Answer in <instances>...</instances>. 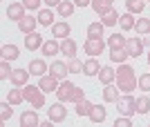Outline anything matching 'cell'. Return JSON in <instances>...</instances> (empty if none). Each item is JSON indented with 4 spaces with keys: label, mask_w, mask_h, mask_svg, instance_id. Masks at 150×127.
<instances>
[{
    "label": "cell",
    "mask_w": 150,
    "mask_h": 127,
    "mask_svg": "<svg viewBox=\"0 0 150 127\" xmlns=\"http://www.w3.org/2000/svg\"><path fill=\"white\" fill-rule=\"evenodd\" d=\"M117 109H119L121 116H132L134 112H137V98L130 96V94L119 96V100H117Z\"/></svg>",
    "instance_id": "3"
},
{
    "label": "cell",
    "mask_w": 150,
    "mask_h": 127,
    "mask_svg": "<svg viewBox=\"0 0 150 127\" xmlns=\"http://www.w3.org/2000/svg\"><path fill=\"white\" fill-rule=\"evenodd\" d=\"M148 65H150V51H148Z\"/></svg>",
    "instance_id": "48"
},
{
    "label": "cell",
    "mask_w": 150,
    "mask_h": 127,
    "mask_svg": "<svg viewBox=\"0 0 150 127\" xmlns=\"http://www.w3.org/2000/svg\"><path fill=\"white\" fill-rule=\"evenodd\" d=\"M90 109H92V103L83 98V100L76 103V109H74V112H76V116H90Z\"/></svg>",
    "instance_id": "32"
},
{
    "label": "cell",
    "mask_w": 150,
    "mask_h": 127,
    "mask_svg": "<svg viewBox=\"0 0 150 127\" xmlns=\"http://www.w3.org/2000/svg\"><path fill=\"white\" fill-rule=\"evenodd\" d=\"M0 54H2V60H16L20 49L16 45H2V51H0Z\"/></svg>",
    "instance_id": "23"
},
{
    "label": "cell",
    "mask_w": 150,
    "mask_h": 127,
    "mask_svg": "<svg viewBox=\"0 0 150 127\" xmlns=\"http://www.w3.org/2000/svg\"><path fill=\"white\" fill-rule=\"evenodd\" d=\"M43 2H45L47 7H58V5L63 2V0H43Z\"/></svg>",
    "instance_id": "45"
},
{
    "label": "cell",
    "mask_w": 150,
    "mask_h": 127,
    "mask_svg": "<svg viewBox=\"0 0 150 127\" xmlns=\"http://www.w3.org/2000/svg\"><path fill=\"white\" fill-rule=\"evenodd\" d=\"M101 2H108V5H114V0H101Z\"/></svg>",
    "instance_id": "47"
},
{
    "label": "cell",
    "mask_w": 150,
    "mask_h": 127,
    "mask_svg": "<svg viewBox=\"0 0 150 127\" xmlns=\"http://www.w3.org/2000/svg\"><path fill=\"white\" fill-rule=\"evenodd\" d=\"M38 87L43 89L45 94H50V91H56V89H58V78H54L52 74L38 76Z\"/></svg>",
    "instance_id": "7"
},
{
    "label": "cell",
    "mask_w": 150,
    "mask_h": 127,
    "mask_svg": "<svg viewBox=\"0 0 150 127\" xmlns=\"http://www.w3.org/2000/svg\"><path fill=\"white\" fill-rule=\"evenodd\" d=\"M45 71H50V67L45 65V60L34 58V60L29 63V74H31V76H45Z\"/></svg>",
    "instance_id": "15"
},
{
    "label": "cell",
    "mask_w": 150,
    "mask_h": 127,
    "mask_svg": "<svg viewBox=\"0 0 150 127\" xmlns=\"http://www.w3.org/2000/svg\"><path fill=\"white\" fill-rule=\"evenodd\" d=\"M52 36L54 38H69V25L67 22H54L52 25Z\"/></svg>",
    "instance_id": "17"
},
{
    "label": "cell",
    "mask_w": 150,
    "mask_h": 127,
    "mask_svg": "<svg viewBox=\"0 0 150 127\" xmlns=\"http://www.w3.org/2000/svg\"><path fill=\"white\" fill-rule=\"evenodd\" d=\"M119 25H121V29L123 31H128V29H134V18H132V13L128 11V13H123V16H119Z\"/></svg>",
    "instance_id": "29"
},
{
    "label": "cell",
    "mask_w": 150,
    "mask_h": 127,
    "mask_svg": "<svg viewBox=\"0 0 150 127\" xmlns=\"http://www.w3.org/2000/svg\"><path fill=\"white\" fill-rule=\"evenodd\" d=\"M43 56H56L58 51H61V43H58L56 38H52V40H47V43H43Z\"/></svg>",
    "instance_id": "18"
},
{
    "label": "cell",
    "mask_w": 150,
    "mask_h": 127,
    "mask_svg": "<svg viewBox=\"0 0 150 127\" xmlns=\"http://www.w3.org/2000/svg\"><path fill=\"white\" fill-rule=\"evenodd\" d=\"M144 40V47H150V38H141Z\"/></svg>",
    "instance_id": "46"
},
{
    "label": "cell",
    "mask_w": 150,
    "mask_h": 127,
    "mask_svg": "<svg viewBox=\"0 0 150 127\" xmlns=\"http://www.w3.org/2000/svg\"><path fill=\"white\" fill-rule=\"evenodd\" d=\"M148 2H150V0H148Z\"/></svg>",
    "instance_id": "49"
},
{
    "label": "cell",
    "mask_w": 150,
    "mask_h": 127,
    "mask_svg": "<svg viewBox=\"0 0 150 127\" xmlns=\"http://www.w3.org/2000/svg\"><path fill=\"white\" fill-rule=\"evenodd\" d=\"M99 71H101V65H99L96 58L90 56L88 60L83 63V74H85V76H99Z\"/></svg>",
    "instance_id": "14"
},
{
    "label": "cell",
    "mask_w": 150,
    "mask_h": 127,
    "mask_svg": "<svg viewBox=\"0 0 150 127\" xmlns=\"http://www.w3.org/2000/svg\"><path fill=\"white\" fill-rule=\"evenodd\" d=\"M134 31L137 33H150V18H139L137 25H134Z\"/></svg>",
    "instance_id": "36"
},
{
    "label": "cell",
    "mask_w": 150,
    "mask_h": 127,
    "mask_svg": "<svg viewBox=\"0 0 150 127\" xmlns=\"http://www.w3.org/2000/svg\"><path fill=\"white\" fill-rule=\"evenodd\" d=\"M40 2H43V0H23V5H25L27 9H38Z\"/></svg>",
    "instance_id": "43"
},
{
    "label": "cell",
    "mask_w": 150,
    "mask_h": 127,
    "mask_svg": "<svg viewBox=\"0 0 150 127\" xmlns=\"http://www.w3.org/2000/svg\"><path fill=\"white\" fill-rule=\"evenodd\" d=\"M125 49H128L130 58L141 56V51H144V40H141V38H128V43H125Z\"/></svg>",
    "instance_id": "10"
},
{
    "label": "cell",
    "mask_w": 150,
    "mask_h": 127,
    "mask_svg": "<svg viewBox=\"0 0 150 127\" xmlns=\"http://www.w3.org/2000/svg\"><path fill=\"white\" fill-rule=\"evenodd\" d=\"M61 51H63V56L74 58V56H76V43H74L72 38H63V43H61Z\"/></svg>",
    "instance_id": "22"
},
{
    "label": "cell",
    "mask_w": 150,
    "mask_h": 127,
    "mask_svg": "<svg viewBox=\"0 0 150 127\" xmlns=\"http://www.w3.org/2000/svg\"><path fill=\"white\" fill-rule=\"evenodd\" d=\"M137 85H139V80L134 78V69H132L130 65L121 63V67L117 69V87H119V91L130 94V91H134Z\"/></svg>",
    "instance_id": "1"
},
{
    "label": "cell",
    "mask_w": 150,
    "mask_h": 127,
    "mask_svg": "<svg viewBox=\"0 0 150 127\" xmlns=\"http://www.w3.org/2000/svg\"><path fill=\"white\" fill-rule=\"evenodd\" d=\"M83 49H85L88 56L96 58V56L103 54V49H105V40H103V38H88L85 43H83Z\"/></svg>",
    "instance_id": "4"
},
{
    "label": "cell",
    "mask_w": 150,
    "mask_h": 127,
    "mask_svg": "<svg viewBox=\"0 0 150 127\" xmlns=\"http://www.w3.org/2000/svg\"><path fill=\"white\" fill-rule=\"evenodd\" d=\"M101 22H103L105 27H114L117 22H119V13H117V9L112 7L110 11H105L103 16H101Z\"/></svg>",
    "instance_id": "24"
},
{
    "label": "cell",
    "mask_w": 150,
    "mask_h": 127,
    "mask_svg": "<svg viewBox=\"0 0 150 127\" xmlns=\"http://www.w3.org/2000/svg\"><path fill=\"white\" fill-rule=\"evenodd\" d=\"M92 9L99 13V16H103L105 11H110V9H112V5H108V2H101V0H92Z\"/></svg>",
    "instance_id": "37"
},
{
    "label": "cell",
    "mask_w": 150,
    "mask_h": 127,
    "mask_svg": "<svg viewBox=\"0 0 150 127\" xmlns=\"http://www.w3.org/2000/svg\"><path fill=\"white\" fill-rule=\"evenodd\" d=\"M88 118L92 123H103V121H105V107H103V105H92Z\"/></svg>",
    "instance_id": "19"
},
{
    "label": "cell",
    "mask_w": 150,
    "mask_h": 127,
    "mask_svg": "<svg viewBox=\"0 0 150 127\" xmlns=\"http://www.w3.org/2000/svg\"><path fill=\"white\" fill-rule=\"evenodd\" d=\"M36 125H38V114L34 109L20 114V127H36Z\"/></svg>",
    "instance_id": "16"
},
{
    "label": "cell",
    "mask_w": 150,
    "mask_h": 127,
    "mask_svg": "<svg viewBox=\"0 0 150 127\" xmlns=\"http://www.w3.org/2000/svg\"><path fill=\"white\" fill-rule=\"evenodd\" d=\"M23 94H25V100H29L34 105V109H40L45 105V91L38 85H27L23 89Z\"/></svg>",
    "instance_id": "2"
},
{
    "label": "cell",
    "mask_w": 150,
    "mask_h": 127,
    "mask_svg": "<svg viewBox=\"0 0 150 127\" xmlns=\"http://www.w3.org/2000/svg\"><path fill=\"white\" fill-rule=\"evenodd\" d=\"M7 100L11 103V105H20V103L25 100V94H23V89H18V87L9 89V94H7Z\"/></svg>",
    "instance_id": "26"
},
{
    "label": "cell",
    "mask_w": 150,
    "mask_h": 127,
    "mask_svg": "<svg viewBox=\"0 0 150 127\" xmlns=\"http://www.w3.org/2000/svg\"><path fill=\"white\" fill-rule=\"evenodd\" d=\"M76 7H88V5H92V0H72Z\"/></svg>",
    "instance_id": "44"
},
{
    "label": "cell",
    "mask_w": 150,
    "mask_h": 127,
    "mask_svg": "<svg viewBox=\"0 0 150 127\" xmlns=\"http://www.w3.org/2000/svg\"><path fill=\"white\" fill-rule=\"evenodd\" d=\"M11 67H9V60H2L0 63V80H7V78L11 76Z\"/></svg>",
    "instance_id": "39"
},
{
    "label": "cell",
    "mask_w": 150,
    "mask_h": 127,
    "mask_svg": "<svg viewBox=\"0 0 150 127\" xmlns=\"http://www.w3.org/2000/svg\"><path fill=\"white\" fill-rule=\"evenodd\" d=\"M139 89L141 91H150V74H144L139 78Z\"/></svg>",
    "instance_id": "40"
},
{
    "label": "cell",
    "mask_w": 150,
    "mask_h": 127,
    "mask_svg": "<svg viewBox=\"0 0 150 127\" xmlns=\"http://www.w3.org/2000/svg\"><path fill=\"white\" fill-rule=\"evenodd\" d=\"M25 9H27V7L23 5V2H11V5L7 7V18L18 22V20L25 18Z\"/></svg>",
    "instance_id": "8"
},
{
    "label": "cell",
    "mask_w": 150,
    "mask_h": 127,
    "mask_svg": "<svg viewBox=\"0 0 150 127\" xmlns=\"http://www.w3.org/2000/svg\"><path fill=\"white\" fill-rule=\"evenodd\" d=\"M36 25H40V22H38V18H34V16H25L23 20H18V29H20L23 33L36 31Z\"/></svg>",
    "instance_id": "12"
},
{
    "label": "cell",
    "mask_w": 150,
    "mask_h": 127,
    "mask_svg": "<svg viewBox=\"0 0 150 127\" xmlns=\"http://www.w3.org/2000/svg\"><path fill=\"white\" fill-rule=\"evenodd\" d=\"M83 98H85V91H83L81 87H74V91H72V98H69V100H72V103L76 105V103H79V100H83Z\"/></svg>",
    "instance_id": "41"
},
{
    "label": "cell",
    "mask_w": 150,
    "mask_h": 127,
    "mask_svg": "<svg viewBox=\"0 0 150 127\" xmlns=\"http://www.w3.org/2000/svg\"><path fill=\"white\" fill-rule=\"evenodd\" d=\"M38 22L43 27L54 25V11H52V9H40V11H38Z\"/></svg>",
    "instance_id": "25"
},
{
    "label": "cell",
    "mask_w": 150,
    "mask_h": 127,
    "mask_svg": "<svg viewBox=\"0 0 150 127\" xmlns=\"http://www.w3.org/2000/svg\"><path fill=\"white\" fill-rule=\"evenodd\" d=\"M128 58H130V54H128V49H125V47L110 49V60H112V63H125Z\"/></svg>",
    "instance_id": "21"
},
{
    "label": "cell",
    "mask_w": 150,
    "mask_h": 127,
    "mask_svg": "<svg viewBox=\"0 0 150 127\" xmlns=\"http://www.w3.org/2000/svg\"><path fill=\"white\" fill-rule=\"evenodd\" d=\"M50 74L54 78H58V80H65L67 74H69V65L63 63V60H54V63L50 65Z\"/></svg>",
    "instance_id": "6"
},
{
    "label": "cell",
    "mask_w": 150,
    "mask_h": 127,
    "mask_svg": "<svg viewBox=\"0 0 150 127\" xmlns=\"http://www.w3.org/2000/svg\"><path fill=\"white\" fill-rule=\"evenodd\" d=\"M47 114H50V121H52V123H63L65 118H67V109H65V103H63V100L54 103V105L47 109Z\"/></svg>",
    "instance_id": "5"
},
{
    "label": "cell",
    "mask_w": 150,
    "mask_h": 127,
    "mask_svg": "<svg viewBox=\"0 0 150 127\" xmlns=\"http://www.w3.org/2000/svg\"><path fill=\"white\" fill-rule=\"evenodd\" d=\"M144 7H146L144 0H128V2H125V9H128L130 13H141Z\"/></svg>",
    "instance_id": "34"
},
{
    "label": "cell",
    "mask_w": 150,
    "mask_h": 127,
    "mask_svg": "<svg viewBox=\"0 0 150 127\" xmlns=\"http://www.w3.org/2000/svg\"><path fill=\"white\" fill-rule=\"evenodd\" d=\"M114 78H117V71L112 69V67H101L99 71V80L103 85H112L114 83Z\"/></svg>",
    "instance_id": "20"
},
{
    "label": "cell",
    "mask_w": 150,
    "mask_h": 127,
    "mask_svg": "<svg viewBox=\"0 0 150 127\" xmlns=\"http://www.w3.org/2000/svg\"><path fill=\"white\" fill-rule=\"evenodd\" d=\"M11 107H13V105H11L9 100H5L2 105H0V121H2V123H7L9 118H11V114H13Z\"/></svg>",
    "instance_id": "33"
},
{
    "label": "cell",
    "mask_w": 150,
    "mask_h": 127,
    "mask_svg": "<svg viewBox=\"0 0 150 127\" xmlns=\"http://www.w3.org/2000/svg\"><path fill=\"white\" fill-rule=\"evenodd\" d=\"M31 74L27 69H13L11 76H9V80H11L13 87H20V85H27V78H29Z\"/></svg>",
    "instance_id": "13"
},
{
    "label": "cell",
    "mask_w": 150,
    "mask_h": 127,
    "mask_svg": "<svg viewBox=\"0 0 150 127\" xmlns=\"http://www.w3.org/2000/svg\"><path fill=\"white\" fill-rule=\"evenodd\" d=\"M25 47H27V51H36V49H40V47H43V36H40L38 31L27 33V38H25Z\"/></svg>",
    "instance_id": "11"
},
{
    "label": "cell",
    "mask_w": 150,
    "mask_h": 127,
    "mask_svg": "<svg viewBox=\"0 0 150 127\" xmlns=\"http://www.w3.org/2000/svg\"><path fill=\"white\" fill-rule=\"evenodd\" d=\"M114 127H132L130 116H121V118H117V121H114Z\"/></svg>",
    "instance_id": "42"
},
{
    "label": "cell",
    "mask_w": 150,
    "mask_h": 127,
    "mask_svg": "<svg viewBox=\"0 0 150 127\" xmlns=\"http://www.w3.org/2000/svg\"><path fill=\"white\" fill-rule=\"evenodd\" d=\"M74 2H67V0H63L61 5L56 7V11H58V16H61V18H67V16H72V13H74Z\"/></svg>",
    "instance_id": "27"
},
{
    "label": "cell",
    "mask_w": 150,
    "mask_h": 127,
    "mask_svg": "<svg viewBox=\"0 0 150 127\" xmlns=\"http://www.w3.org/2000/svg\"><path fill=\"white\" fill-rule=\"evenodd\" d=\"M74 87L76 85H72L65 78V80H61V85H58V89H56V96H58V100H63V103H67L69 98H72V91H74Z\"/></svg>",
    "instance_id": "9"
},
{
    "label": "cell",
    "mask_w": 150,
    "mask_h": 127,
    "mask_svg": "<svg viewBox=\"0 0 150 127\" xmlns=\"http://www.w3.org/2000/svg\"><path fill=\"white\" fill-rule=\"evenodd\" d=\"M103 22H92L88 27V38H103Z\"/></svg>",
    "instance_id": "30"
},
{
    "label": "cell",
    "mask_w": 150,
    "mask_h": 127,
    "mask_svg": "<svg viewBox=\"0 0 150 127\" xmlns=\"http://www.w3.org/2000/svg\"><path fill=\"white\" fill-rule=\"evenodd\" d=\"M103 100L105 103H117L119 100V91H117L114 85H105V89H103Z\"/></svg>",
    "instance_id": "28"
},
{
    "label": "cell",
    "mask_w": 150,
    "mask_h": 127,
    "mask_svg": "<svg viewBox=\"0 0 150 127\" xmlns=\"http://www.w3.org/2000/svg\"><path fill=\"white\" fill-rule=\"evenodd\" d=\"M150 112V98L148 96H139L137 98V114H148Z\"/></svg>",
    "instance_id": "35"
},
{
    "label": "cell",
    "mask_w": 150,
    "mask_h": 127,
    "mask_svg": "<svg viewBox=\"0 0 150 127\" xmlns=\"http://www.w3.org/2000/svg\"><path fill=\"white\" fill-rule=\"evenodd\" d=\"M125 43H128V38H125V36H121V33H112V36L108 38V45H110V49L125 47Z\"/></svg>",
    "instance_id": "31"
},
{
    "label": "cell",
    "mask_w": 150,
    "mask_h": 127,
    "mask_svg": "<svg viewBox=\"0 0 150 127\" xmlns=\"http://www.w3.org/2000/svg\"><path fill=\"white\" fill-rule=\"evenodd\" d=\"M69 74H81V71H83V63H81V60H79V58H69Z\"/></svg>",
    "instance_id": "38"
}]
</instances>
